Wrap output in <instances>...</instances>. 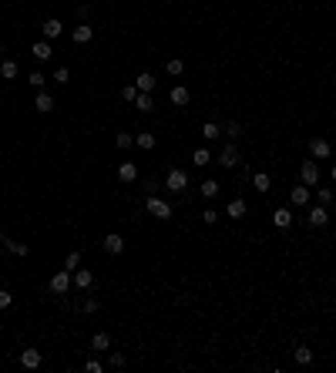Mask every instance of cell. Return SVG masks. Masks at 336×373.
I'll use <instances>...</instances> for the list:
<instances>
[{
    "instance_id": "cell-8",
    "label": "cell",
    "mask_w": 336,
    "mask_h": 373,
    "mask_svg": "<svg viewBox=\"0 0 336 373\" xmlns=\"http://www.w3.org/2000/svg\"><path fill=\"white\" fill-rule=\"evenodd\" d=\"M44 363V357H40V350H24V353H20V366H24V370H37V366Z\"/></svg>"
},
{
    "instance_id": "cell-25",
    "label": "cell",
    "mask_w": 336,
    "mask_h": 373,
    "mask_svg": "<svg viewBox=\"0 0 336 373\" xmlns=\"http://www.w3.org/2000/svg\"><path fill=\"white\" fill-rule=\"evenodd\" d=\"M293 360H296L299 366H309L313 363V350L309 346H296V350H293Z\"/></svg>"
},
{
    "instance_id": "cell-38",
    "label": "cell",
    "mask_w": 336,
    "mask_h": 373,
    "mask_svg": "<svg viewBox=\"0 0 336 373\" xmlns=\"http://www.w3.org/2000/svg\"><path fill=\"white\" fill-rule=\"evenodd\" d=\"M316 198H320V205H326V209H329V202H333V192H329V188H320V192H316Z\"/></svg>"
},
{
    "instance_id": "cell-23",
    "label": "cell",
    "mask_w": 336,
    "mask_h": 373,
    "mask_svg": "<svg viewBox=\"0 0 336 373\" xmlns=\"http://www.w3.org/2000/svg\"><path fill=\"white\" fill-rule=\"evenodd\" d=\"M34 57H37V61H51V57H54L51 41H37V44H34Z\"/></svg>"
},
{
    "instance_id": "cell-18",
    "label": "cell",
    "mask_w": 336,
    "mask_h": 373,
    "mask_svg": "<svg viewBox=\"0 0 336 373\" xmlns=\"http://www.w3.org/2000/svg\"><path fill=\"white\" fill-rule=\"evenodd\" d=\"M272 226H276V229H289V226H293V212H289V209H276V212H272Z\"/></svg>"
},
{
    "instance_id": "cell-15",
    "label": "cell",
    "mask_w": 336,
    "mask_h": 373,
    "mask_svg": "<svg viewBox=\"0 0 336 373\" xmlns=\"http://www.w3.org/2000/svg\"><path fill=\"white\" fill-rule=\"evenodd\" d=\"M34 111H40V114H51V111H54V97H51L47 91H40V94L34 97Z\"/></svg>"
},
{
    "instance_id": "cell-7",
    "label": "cell",
    "mask_w": 336,
    "mask_h": 373,
    "mask_svg": "<svg viewBox=\"0 0 336 373\" xmlns=\"http://www.w3.org/2000/svg\"><path fill=\"white\" fill-rule=\"evenodd\" d=\"M219 165H222V168H235V165H239V148L225 145L222 152H219Z\"/></svg>"
},
{
    "instance_id": "cell-6",
    "label": "cell",
    "mask_w": 336,
    "mask_h": 373,
    "mask_svg": "<svg viewBox=\"0 0 336 373\" xmlns=\"http://www.w3.org/2000/svg\"><path fill=\"white\" fill-rule=\"evenodd\" d=\"M299 179H303V185H316L320 182V168H316V162H303L299 165Z\"/></svg>"
},
{
    "instance_id": "cell-5",
    "label": "cell",
    "mask_w": 336,
    "mask_h": 373,
    "mask_svg": "<svg viewBox=\"0 0 336 373\" xmlns=\"http://www.w3.org/2000/svg\"><path fill=\"white\" fill-rule=\"evenodd\" d=\"M101 245H104V252H108V256H121V252H125V239H121L118 232H108Z\"/></svg>"
},
{
    "instance_id": "cell-40",
    "label": "cell",
    "mask_w": 336,
    "mask_h": 373,
    "mask_svg": "<svg viewBox=\"0 0 336 373\" xmlns=\"http://www.w3.org/2000/svg\"><path fill=\"white\" fill-rule=\"evenodd\" d=\"M44 84H47V78H44L40 71H34L31 74V88H44Z\"/></svg>"
},
{
    "instance_id": "cell-44",
    "label": "cell",
    "mask_w": 336,
    "mask_h": 373,
    "mask_svg": "<svg viewBox=\"0 0 336 373\" xmlns=\"http://www.w3.org/2000/svg\"><path fill=\"white\" fill-rule=\"evenodd\" d=\"M329 179H333V182H336V165H333V168H329Z\"/></svg>"
},
{
    "instance_id": "cell-1",
    "label": "cell",
    "mask_w": 336,
    "mask_h": 373,
    "mask_svg": "<svg viewBox=\"0 0 336 373\" xmlns=\"http://www.w3.org/2000/svg\"><path fill=\"white\" fill-rule=\"evenodd\" d=\"M47 286H51V292H54V296H64V292L74 286V279H71V272H67V269H61V272H54V276H51Z\"/></svg>"
},
{
    "instance_id": "cell-37",
    "label": "cell",
    "mask_w": 336,
    "mask_h": 373,
    "mask_svg": "<svg viewBox=\"0 0 336 373\" xmlns=\"http://www.w3.org/2000/svg\"><path fill=\"white\" fill-rule=\"evenodd\" d=\"M225 135H229V138H239V135H242V125L239 121H229V125H225Z\"/></svg>"
},
{
    "instance_id": "cell-9",
    "label": "cell",
    "mask_w": 336,
    "mask_h": 373,
    "mask_svg": "<svg viewBox=\"0 0 336 373\" xmlns=\"http://www.w3.org/2000/svg\"><path fill=\"white\" fill-rule=\"evenodd\" d=\"M289 202L299 205V209H306V205H309V185H303V182H299V185L289 192Z\"/></svg>"
},
{
    "instance_id": "cell-43",
    "label": "cell",
    "mask_w": 336,
    "mask_h": 373,
    "mask_svg": "<svg viewBox=\"0 0 336 373\" xmlns=\"http://www.w3.org/2000/svg\"><path fill=\"white\" fill-rule=\"evenodd\" d=\"M98 306H101L98 300H84V313H98Z\"/></svg>"
},
{
    "instance_id": "cell-32",
    "label": "cell",
    "mask_w": 336,
    "mask_h": 373,
    "mask_svg": "<svg viewBox=\"0 0 336 373\" xmlns=\"http://www.w3.org/2000/svg\"><path fill=\"white\" fill-rule=\"evenodd\" d=\"M64 269H67V272L81 269V252H67V259H64Z\"/></svg>"
},
{
    "instance_id": "cell-41",
    "label": "cell",
    "mask_w": 336,
    "mask_h": 373,
    "mask_svg": "<svg viewBox=\"0 0 336 373\" xmlns=\"http://www.w3.org/2000/svg\"><path fill=\"white\" fill-rule=\"evenodd\" d=\"M121 97H125V101H135V97H138V88H135V84H128V88H121Z\"/></svg>"
},
{
    "instance_id": "cell-39",
    "label": "cell",
    "mask_w": 336,
    "mask_h": 373,
    "mask_svg": "<svg viewBox=\"0 0 336 373\" xmlns=\"http://www.w3.org/2000/svg\"><path fill=\"white\" fill-rule=\"evenodd\" d=\"M10 306H14V296L7 289H0V309H10Z\"/></svg>"
},
{
    "instance_id": "cell-33",
    "label": "cell",
    "mask_w": 336,
    "mask_h": 373,
    "mask_svg": "<svg viewBox=\"0 0 336 373\" xmlns=\"http://www.w3.org/2000/svg\"><path fill=\"white\" fill-rule=\"evenodd\" d=\"M51 81H57V84H67V81H71V71H67V67H54Z\"/></svg>"
},
{
    "instance_id": "cell-42",
    "label": "cell",
    "mask_w": 336,
    "mask_h": 373,
    "mask_svg": "<svg viewBox=\"0 0 336 373\" xmlns=\"http://www.w3.org/2000/svg\"><path fill=\"white\" fill-rule=\"evenodd\" d=\"M84 370H88V373H101V370H104V366H101V363H98V360H88V363H84Z\"/></svg>"
},
{
    "instance_id": "cell-34",
    "label": "cell",
    "mask_w": 336,
    "mask_h": 373,
    "mask_svg": "<svg viewBox=\"0 0 336 373\" xmlns=\"http://www.w3.org/2000/svg\"><path fill=\"white\" fill-rule=\"evenodd\" d=\"M135 145V138H131V135H125V131H121V135H114V148H121V152H125V148H131Z\"/></svg>"
},
{
    "instance_id": "cell-28",
    "label": "cell",
    "mask_w": 336,
    "mask_h": 373,
    "mask_svg": "<svg viewBox=\"0 0 336 373\" xmlns=\"http://www.w3.org/2000/svg\"><path fill=\"white\" fill-rule=\"evenodd\" d=\"M17 71H20V67H17V61H4V64H0V78H4V81H14Z\"/></svg>"
},
{
    "instance_id": "cell-30",
    "label": "cell",
    "mask_w": 336,
    "mask_h": 373,
    "mask_svg": "<svg viewBox=\"0 0 336 373\" xmlns=\"http://www.w3.org/2000/svg\"><path fill=\"white\" fill-rule=\"evenodd\" d=\"M165 71L172 74V78H178V74L185 71V64H182V61H178V57H172V61H165Z\"/></svg>"
},
{
    "instance_id": "cell-11",
    "label": "cell",
    "mask_w": 336,
    "mask_h": 373,
    "mask_svg": "<svg viewBox=\"0 0 336 373\" xmlns=\"http://www.w3.org/2000/svg\"><path fill=\"white\" fill-rule=\"evenodd\" d=\"M168 101L172 105H178V108H185L188 101H192V91L185 88V84H178V88H172V94H168Z\"/></svg>"
},
{
    "instance_id": "cell-10",
    "label": "cell",
    "mask_w": 336,
    "mask_h": 373,
    "mask_svg": "<svg viewBox=\"0 0 336 373\" xmlns=\"http://www.w3.org/2000/svg\"><path fill=\"white\" fill-rule=\"evenodd\" d=\"M40 31H44V37H47V41H57L64 27H61V20H57V17H47V20L40 24Z\"/></svg>"
},
{
    "instance_id": "cell-27",
    "label": "cell",
    "mask_w": 336,
    "mask_h": 373,
    "mask_svg": "<svg viewBox=\"0 0 336 373\" xmlns=\"http://www.w3.org/2000/svg\"><path fill=\"white\" fill-rule=\"evenodd\" d=\"M135 145L141 148V152H152L155 148V135L152 131H141V135H135Z\"/></svg>"
},
{
    "instance_id": "cell-26",
    "label": "cell",
    "mask_w": 336,
    "mask_h": 373,
    "mask_svg": "<svg viewBox=\"0 0 336 373\" xmlns=\"http://www.w3.org/2000/svg\"><path fill=\"white\" fill-rule=\"evenodd\" d=\"M202 138H205V141H215V138H222V128H219L215 121H205V125H202Z\"/></svg>"
},
{
    "instance_id": "cell-29",
    "label": "cell",
    "mask_w": 336,
    "mask_h": 373,
    "mask_svg": "<svg viewBox=\"0 0 336 373\" xmlns=\"http://www.w3.org/2000/svg\"><path fill=\"white\" fill-rule=\"evenodd\" d=\"M199 192L205 195V198H215V195H219V182H215V179H205V182L199 185Z\"/></svg>"
},
{
    "instance_id": "cell-21",
    "label": "cell",
    "mask_w": 336,
    "mask_h": 373,
    "mask_svg": "<svg viewBox=\"0 0 336 373\" xmlns=\"http://www.w3.org/2000/svg\"><path fill=\"white\" fill-rule=\"evenodd\" d=\"M91 350L108 353V350H111V336H108V333H94V336H91Z\"/></svg>"
},
{
    "instance_id": "cell-3",
    "label": "cell",
    "mask_w": 336,
    "mask_h": 373,
    "mask_svg": "<svg viewBox=\"0 0 336 373\" xmlns=\"http://www.w3.org/2000/svg\"><path fill=\"white\" fill-rule=\"evenodd\" d=\"M145 209L152 212L155 219H172V205H168V202H161L158 195H152V198L145 202Z\"/></svg>"
},
{
    "instance_id": "cell-19",
    "label": "cell",
    "mask_w": 336,
    "mask_h": 373,
    "mask_svg": "<svg viewBox=\"0 0 336 373\" xmlns=\"http://www.w3.org/2000/svg\"><path fill=\"white\" fill-rule=\"evenodd\" d=\"M135 108L141 114H148V111H155V97L148 94V91H138V97H135Z\"/></svg>"
},
{
    "instance_id": "cell-17",
    "label": "cell",
    "mask_w": 336,
    "mask_h": 373,
    "mask_svg": "<svg viewBox=\"0 0 336 373\" xmlns=\"http://www.w3.org/2000/svg\"><path fill=\"white\" fill-rule=\"evenodd\" d=\"M91 37H94V27H91V24H78V27H74V34H71L74 44H88Z\"/></svg>"
},
{
    "instance_id": "cell-20",
    "label": "cell",
    "mask_w": 336,
    "mask_h": 373,
    "mask_svg": "<svg viewBox=\"0 0 336 373\" xmlns=\"http://www.w3.org/2000/svg\"><path fill=\"white\" fill-rule=\"evenodd\" d=\"M155 84H158V81H155V74H148V71H141V74L135 78V88H138V91H148V94L155 91Z\"/></svg>"
},
{
    "instance_id": "cell-36",
    "label": "cell",
    "mask_w": 336,
    "mask_h": 373,
    "mask_svg": "<svg viewBox=\"0 0 336 373\" xmlns=\"http://www.w3.org/2000/svg\"><path fill=\"white\" fill-rule=\"evenodd\" d=\"M219 215H222V212H215V209H205V212H202V222H205V226H215V222H219Z\"/></svg>"
},
{
    "instance_id": "cell-4",
    "label": "cell",
    "mask_w": 336,
    "mask_h": 373,
    "mask_svg": "<svg viewBox=\"0 0 336 373\" xmlns=\"http://www.w3.org/2000/svg\"><path fill=\"white\" fill-rule=\"evenodd\" d=\"M309 155L316 158V162H326L329 155H333V145H329L326 138H313L309 141Z\"/></svg>"
},
{
    "instance_id": "cell-2",
    "label": "cell",
    "mask_w": 336,
    "mask_h": 373,
    "mask_svg": "<svg viewBox=\"0 0 336 373\" xmlns=\"http://www.w3.org/2000/svg\"><path fill=\"white\" fill-rule=\"evenodd\" d=\"M165 185H168V192H185V188H188V175H185L182 168H168Z\"/></svg>"
},
{
    "instance_id": "cell-12",
    "label": "cell",
    "mask_w": 336,
    "mask_h": 373,
    "mask_svg": "<svg viewBox=\"0 0 336 373\" xmlns=\"http://www.w3.org/2000/svg\"><path fill=\"white\" fill-rule=\"evenodd\" d=\"M71 279H74V286H78V289H91V283H94V272H91V269H74Z\"/></svg>"
},
{
    "instance_id": "cell-31",
    "label": "cell",
    "mask_w": 336,
    "mask_h": 373,
    "mask_svg": "<svg viewBox=\"0 0 336 373\" xmlns=\"http://www.w3.org/2000/svg\"><path fill=\"white\" fill-rule=\"evenodd\" d=\"M128 363V360H125V353H118V350H111V357H108V366H111V370H121V366Z\"/></svg>"
},
{
    "instance_id": "cell-16",
    "label": "cell",
    "mask_w": 336,
    "mask_h": 373,
    "mask_svg": "<svg viewBox=\"0 0 336 373\" xmlns=\"http://www.w3.org/2000/svg\"><path fill=\"white\" fill-rule=\"evenodd\" d=\"M0 245H4L7 252H14V256H31V245H24V242H10L4 232H0Z\"/></svg>"
},
{
    "instance_id": "cell-24",
    "label": "cell",
    "mask_w": 336,
    "mask_h": 373,
    "mask_svg": "<svg viewBox=\"0 0 336 373\" xmlns=\"http://www.w3.org/2000/svg\"><path fill=\"white\" fill-rule=\"evenodd\" d=\"M252 188H256V192H269V188H272V179L266 175V171H256V175H252Z\"/></svg>"
},
{
    "instance_id": "cell-22",
    "label": "cell",
    "mask_w": 336,
    "mask_h": 373,
    "mask_svg": "<svg viewBox=\"0 0 336 373\" xmlns=\"http://www.w3.org/2000/svg\"><path fill=\"white\" fill-rule=\"evenodd\" d=\"M225 215H229V219H242V215H246V202H242V198H232V202L225 205Z\"/></svg>"
},
{
    "instance_id": "cell-35",
    "label": "cell",
    "mask_w": 336,
    "mask_h": 373,
    "mask_svg": "<svg viewBox=\"0 0 336 373\" xmlns=\"http://www.w3.org/2000/svg\"><path fill=\"white\" fill-rule=\"evenodd\" d=\"M208 162H212V155H208V148H195V165L202 168V165H208Z\"/></svg>"
},
{
    "instance_id": "cell-14",
    "label": "cell",
    "mask_w": 336,
    "mask_h": 373,
    "mask_svg": "<svg viewBox=\"0 0 336 373\" xmlns=\"http://www.w3.org/2000/svg\"><path fill=\"white\" fill-rule=\"evenodd\" d=\"M118 179L125 182V185H131V182L138 179V165H135V162H121V165H118Z\"/></svg>"
},
{
    "instance_id": "cell-13",
    "label": "cell",
    "mask_w": 336,
    "mask_h": 373,
    "mask_svg": "<svg viewBox=\"0 0 336 373\" xmlns=\"http://www.w3.org/2000/svg\"><path fill=\"white\" fill-rule=\"evenodd\" d=\"M309 222H313L316 229L329 226V212H326V205H313V209H309Z\"/></svg>"
}]
</instances>
